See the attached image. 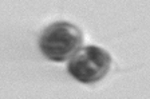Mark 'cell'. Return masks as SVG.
Listing matches in <instances>:
<instances>
[{"instance_id": "2", "label": "cell", "mask_w": 150, "mask_h": 99, "mask_svg": "<svg viewBox=\"0 0 150 99\" xmlns=\"http://www.w3.org/2000/svg\"><path fill=\"white\" fill-rule=\"evenodd\" d=\"M111 67V55L98 46H84L69 59L67 71L74 79L84 84L99 82Z\"/></svg>"}, {"instance_id": "1", "label": "cell", "mask_w": 150, "mask_h": 99, "mask_svg": "<svg viewBox=\"0 0 150 99\" xmlns=\"http://www.w3.org/2000/svg\"><path fill=\"white\" fill-rule=\"evenodd\" d=\"M83 34L78 25L59 20L47 25L39 37V48L47 59L62 63L82 47Z\"/></svg>"}]
</instances>
